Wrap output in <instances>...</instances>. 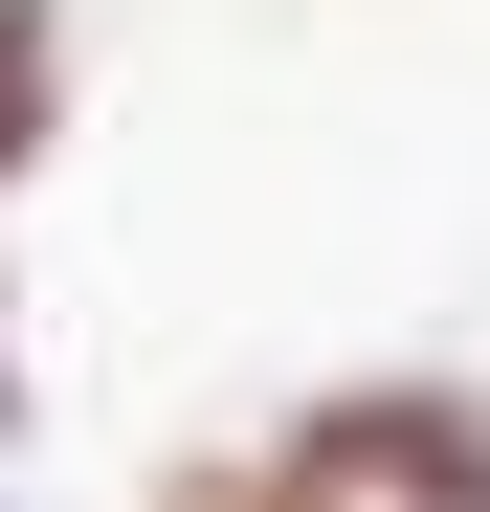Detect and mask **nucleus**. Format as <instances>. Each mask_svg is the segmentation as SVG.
<instances>
[{
	"label": "nucleus",
	"mask_w": 490,
	"mask_h": 512,
	"mask_svg": "<svg viewBox=\"0 0 490 512\" xmlns=\"http://www.w3.org/2000/svg\"><path fill=\"white\" fill-rule=\"evenodd\" d=\"M134 512H357V490H335V468H312L290 423H268V446H201V468H156Z\"/></svg>",
	"instance_id": "f03ea898"
},
{
	"label": "nucleus",
	"mask_w": 490,
	"mask_h": 512,
	"mask_svg": "<svg viewBox=\"0 0 490 512\" xmlns=\"http://www.w3.org/2000/svg\"><path fill=\"white\" fill-rule=\"evenodd\" d=\"M67 134V0H0V179H45Z\"/></svg>",
	"instance_id": "7ed1b4c3"
},
{
	"label": "nucleus",
	"mask_w": 490,
	"mask_h": 512,
	"mask_svg": "<svg viewBox=\"0 0 490 512\" xmlns=\"http://www.w3.org/2000/svg\"><path fill=\"white\" fill-rule=\"evenodd\" d=\"M290 446L357 512H490V401L468 379H335V401H290Z\"/></svg>",
	"instance_id": "f257e3e1"
}]
</instances>
